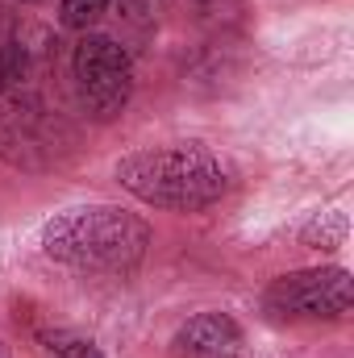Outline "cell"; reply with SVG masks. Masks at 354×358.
I'll return each mask as SVG.
<instances>
[{"label":"cell","instance_id":"cell-1","mask_svg":"<svg viewBox=\"0 0 354 358\" xmlns=\"http://www.w3.org/2000/svg\"><path fill=\"white\" fill-rule=\"evenodd\" d=\"M150 246V225L117 204H84L42 225V250L84 271H129Z\"/></svg>","mask_w":354,"mask_h":358},{"label":"cell","instance_id":"cell-10","mask_svg":"<svg viewBox=\"0 0 354 358\" xmlns=\"http://www.w3.org/2000/svg\"><path fill=\"white\" fill-rule=\"evenodd\" d=\"M0 358H4V350H0Z\"/></svg>","mask_w":354,"mask_h":358},{"label":"cell","instance_id":"cell-8","mask_svg":"<svg viewBox=\"0 0 354 358\" xmlns=\"http://www.w3.org/2000/svg\"><path fill=\"white\" fill-rule=\"evenodd\" d=\"M50 358H100L84 338H50Z\"/></svg>","mask_w":354,"mask_h":358},{"label":"cell","instance_id":"cell-9","mask_svg":"<svg viewBox=\"0 0 354 358\" xmlns=\"http://www.w3.org/2000/svg\"><path fill=\"white\" fill-rule=\"evenodd\" d=\"M21 71H25V55H21V46H4V50H0V88L17 84Z\"/></svg>","mask_w":354,"mask_h":358},{"label":"cell","instance_id":"cell-7","mask_svg":"<svg viewBox=\"0 0 354 358\" xmlns=\"http://www.w3.org/2000/svg\"><path fill=\"white\" fill-rule=\"evenodd\" d=\"M104 4H108V0H63V25L88 29L92 21L104 13Z\"/></svg>","mask_w":354,"mask_h":358},{"label":"cell","instance_id":"cell-5","mask_svg":"<svg viewBox=\"0 0 354 358\" xmlns=\"http://www.w3.org/2000/svg\"><path fill=\"white\" fill-rule=\"evenodd\" d=\"M238 342H242V329H238L234 317L200 313V317H192L179 329L176 350H179V358H234Z\"/></svg>","mask_w":354,"mask_h":358},{"label":"cell","instance_id":"cell-2","mask_svg":"<svg viewBox=\"0 0 354 358\" xmlns=\"http://www.w3.org/2000/svg\"><path fill=\"white\" fill-rule=\"evenodd\" d=\"M117 179L125 192L155 208L196 213L225 196L229 171L204 146H163V150H134L117 163Z\"/></svg>","mask_w":354,"mask_h":358},{"label":"cell","instance_id":"cell-6","mask_svg":"<svg viewBox=\"0 0 354 358\" xmlns=\"http://www.w3.org/2000/svg\"><path fill=\"white\" fill-rule=\"evenodd\" d=\"M342 238H346V221H342V213H321V217L304 229V242H309V246H321V250L342 246Z\"/></svg>","mask_w":354,"mask_h":358},{"label":"cell","instance_id":"cell-4","mask_svg":"<svg viewBox=\"0 0 354 358\" xmlns=\"http://www.w3.org/2000/svg\"><path fill=\"white\" fill-rule=\"evenodd\" d=\"M267 308L275 317H342L351 313V275L342 267L283 275L267 287Z\"/></svg>","mask_w":354,"mask_h":358},{"label":"cell","instance_id":"cell-3","mask_svg":"<svg viewBox=\"0 0 354 358\" xmlns=\"http://www.w3.org/2000/svg\"><path fill=\"white\" fill-rule=\"evenodd\" d=\"M76 80L84 92V104H88L96 117H113L125 108L129 88H134V67H129V55L104 38V34H88L80 46H76Z\"/></svg>","mask_w":354,"mask_h":358}]
</instances>
